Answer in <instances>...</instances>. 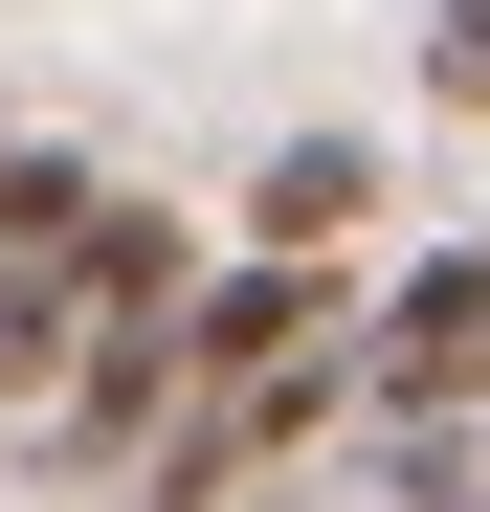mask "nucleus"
<instances>
[{"mask_svg":"<svg viewBox=\"0 0 490 512\" xmlns=\"http://www.w3.org/2000/svg\"><path fill=\"white\" fill-rule=\"evenodd\" d=\"M424 90H446V112H490V0H424Z\"/></svg>","mask_w":490,"mask_h":512,"instance_id":"39448f33","label":"nucleus"},{"mask_svg":"<svg viewBox=\"0 0 490 512\" xmlns=\"http://www.w3.org/2000/svg\"><path fill=\"white\" fill-rule=\"evenodd\" d=\"M45 245H90V156H0V268H45Z\"/></svg>","mask_w":490,"mask_h":512,"instance_id":"20e7f679","label":"nucleus"},{"mask_svg":"<svg viewBox=\"0 0 490 512\" xmlns=\"http://www.w3.org/2000/svg\"><path fill=\"white\" fill-rule=\"evenodd\" d=\"M379 423H446V401H490V245H446V268H401L379 290V334L335 357Z\"/></svg>","mask_w":490,"mask_h":512,"instance_id":"f257e3e1","label":"nucleus"},{"mask_svg":"<svg viewBox=\"0 0 490 512\" xmlns=\"http://www.w3.org/2000/svg\"><path fill=\"white\" fill-rule=\"evenodd\" d=\"M312 334H335V290H312V268H223L179 334H156V357H179V379H290Z\"/></svg>","mask_w":490,"mask_h":512,"instance_id":"f03ea898","label":"nucleus"},{"mask_svg":"<svg viewBox=\"0 0 490 512\" xmlns=\"http://www.w3.org/2000/svg\"><path fill=\"white\" fill-rule=\"evenodd\" d=\"M357 201H379V156H357V134H290L268 179H245V245H268V268H335Z\"/></svg>","mask_w":490,"mask_h":512,"instance_id":"7ed1b4c3","label":"nucleus"}]
</instances>
